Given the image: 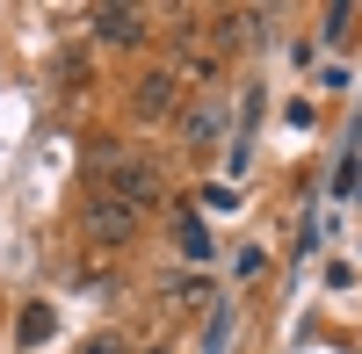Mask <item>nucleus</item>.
I'll return each mask as SVG.
<instances>
[{"mask_svg": "<svg viewBox=\"0 0 362 354\" xmlns=\"http://www.w3.org/2000/svg\"><path fill=\"white\" fill-rule=\"evenodd\" d=\"M58 80H66V94H73V87L87 80V58H80V51H66V58H58Z\"/></svg>", "mask_w": 362, "mask_h": 354, "instance_id": "nucleus-9", "label": "nucleus"}, {"mask_svg": "<svg viewBox=\"0 0 362 354\" xmlns=\"http://www.w3.org/2000/svg\"><path fill=\"white\" fill-rule=\"evenodd\" d=\"M95 37L102 44H138L145 37V15L138 8H95Z\"/></svg>", "mask_w": 362, "mask_h": 354, "instance_id": "nucleus-4", "label": "nucleus"}, {"mask_svg": "<svg viewBox=\"0 0 362 354\" xmlns=\"http://www.w3.org/2000/svg\"><path fill=\"white\" fill-rule=\"evenodd\" d=\"M131 102H138L145 123H160V116H174V109H181V80H174V73H145Z\"/></svg>", "mask_w": 362, "mask_h": 354, "instance_id": "nucleus-3", "label": "nucleus"}, {"mask_svg": "<svg viewBox=\"0 0 362 354\" xmlns=\"http://www.w3.org/2000/svg\"><path fill=\"white\" fill-rule=\"evenodd\" d=\"M348 29H355V8H348V0H341V8H326V37H334V44H341V37H348Z\"/></svg>", "mask_w": 362, "mask_h": 354, "instance_id": "nucleus-8", "label": "nucleus"}, {"mask_svg": "<svg viewBox=\"0 0 362 354\" xmlns=\"http://www.w3.org/2000/svg\"><path fill=\"white\" fill-rule=\"evenodd\" d=\"M15 340H22V347H44V340H51V304H22Z\"/></svg>", "mask_w": 362, "mask_h": 354, "instance_id": "nucleus-6", "label": "nucleus"}, {"mask_svg": "<svg viewBox=\"0 0 362 354\" xmlns=\"http://www.w3.org/2000/svg\"><path fill=\"white\" fill-rule=\"evenodd\" d=\"M102 173H109V195H124L131 210H145V202H160V166L153 159H138V152H109L102 159Z\"/></svg>", "mask_w": 362, "mask_h": 354, "instance_id": "nucleus-1", "label": "nucleus"}, {"mask_svg": "<svg viewBox=\"0 0 362 354\" xmlns=\"http://www.w3.org/2000/svg\"><path fill=\"white\" fill-rule=\"evenodd\" d=\"M174 239H181V253H189V260H210V239H203V224H196V217H181V224H174Z\"/></svg>", "mask_w": 362, "mask_h": 354, "instance_id": "nucleus-7", "label": "nucleus"}, {"mask_svg": "<svg viewBox=\"0 0 362 354\" xmlns=\"http://www.w3.org/2000/svg\"><path fill=\"white\" fill-rule=\"evenodd\" d=\"M145 354H167V347H145Z\"/></svg>", "mask_w": 362, "mask_h": 354, "instance_id": "nucleus-10", "label": "nucleus"}, {"mask_svg": "<svg viewBox=\"0 0 362 354\" xmlns=\"http://www.w3.org/2000/svg\"><path fill=\"white\" fill-rule=\"evenodd\" d=\"M87 239H102V246H131L138 239V210L124 195H95L87 202Z\"/></svg>", "mask_w": 362, "mask_h": 354, "instance_id": "nucleus-2", "label": "nucleus"}, {"mask_svg": "<svg viewBox=\"0 0 362 354\" xmlns=\"http://www.w3.org/2000/svg\"><path fill=\"white\" fill-rule=\"evenodd\" d=\"M218 123H225V109L203 102V109L189 116V152H210V145H218Z\"/></svg>", "mask_w": 362, "mask_h": 354, "instance_id": "nucleus-5", "label": "nucleus"}]
</instances>
